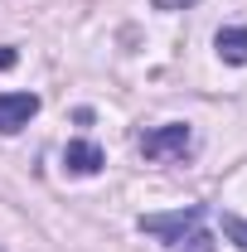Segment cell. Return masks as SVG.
Instances as JSON below:
<instances>
[{
    "label": "cell",
    "mask_w": 247,
    "mask_h": 252,
    "mask_svg": "<svg viewBox=\"0 0 247 252\" xmlns=\"http://www.w3.org/2000/svg\"><path fill=\"white\" fill-rule=\"evenodd\" d=\"M0 68H15V49H0Z\"/></svg>",
    "instance_id": "8"
},
{
    "label": "cell",
    "mask_w": 247,
    "mask_h": 252,
    "mask_svg": "<svg viewBox=\"0 0 247 252\" xmlns=\"http://www.w3.org/2000/svg\"><path fill=\"white\" fill-rule=\"evenodd\" d=\"M141 233L160 238L170 252H214V238L204 228V204H189L175 214H141Z\"/></svg>",
    "instance_id": "1"
},
{
    "label": "cell",
    "mask_w": 247,
    "mask_h": 252,
    "mask_svg": "<svg viewBox=\"0 0 247 252\" xmlns=\"http://www.w3.org/2000/svg\"><path fill=\"white\" fill-rule=\"evenodd\" d=\"M223 233L238 243V248L247 252V219H238V214H223Z\"/></svg>",
    "instance_id": "6"
},
{
    "label": "cell",
    "mask_w": 247,
    "mask_h": 252,
    "mask_svg": "<svg viewBox=\"0 0 247 252\" xmlns=\"http://www.w3.org/2000/svg\"><path fill=\"white\" fill-rule=\"evenodd\" d=\"M34 112H39L34 93H0V136H15L20 126H30Z\"/></svg>",
    "instance_id": "3"
},
{
    "label": "cell",
    "mask_w": 247,
    "mask_h": 252,
    "mask_svg": "<svg viewBox=\"0 0 247 252\" xmlns=\"http://www.w3.org/2000/svg\"><path fill=\"white\" fill-rule=\"evenodd\" d=\"M63 165H68L73 175H97V170L107 165V156L97 151L93 141H68V146H63Z\"/></svg>",
    "instance_id": "4"
},
{
    "label": "cell",
    "mask_w": 247,
    "mask_h": 252,
    "mask_svg": "<svg viewBox=\"0 0 247 252\" xmlns=\"http://www.w3.org/2000/svg\"><path fill=\"white\" fill-rule=\"evenodd\" d=\"M214 44L223 63H247V30H218Z\"/></svg>",
    "instance_id": "5"
},
{
    "label": "cell",
    "mask_w": 247,
    "mask_h": 252,
    "mask_svg": "<svg viewBox=\"0 0 247 252\" xmlns=\"http://www.w3.org/2000/svg\"><path fill=\"white\" fill-rule=\"evenodd\" d=\"M189 126L185 122H170V126H155V131H146L141 136V151H146V160H180L189 151Z\"/></svg>",
    "instance_id": "2"
},
{
    "label": "cell",
    "mask_w": 247,
    "mask_h": 252,
    "mask_svg": "<svg viewBox=\"0 0 247 252\" xmlns=\"http://www.w3.org/2000/svg\"><path fill=\"white\" fill-rule=\"evenodd\" d=\"M185 5H199V0H155V10H185Z\"/></svg>",
    "instance_id": "7"
}]
</instances>
